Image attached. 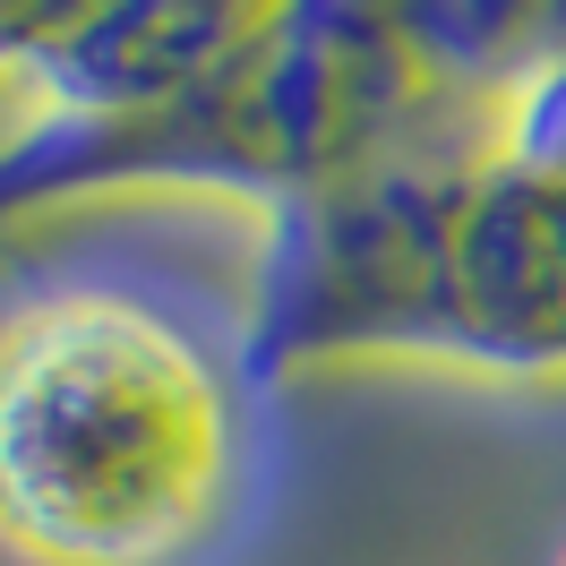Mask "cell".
I'll return each instance as SVG.
<instances>
[{
	"label": "cell",
	"mask_w": 566,
	"mask_h": 566,
	"mask_svg": "<svg viewBox=\"0 0 566 566\" xmlns=\"http://www.w3.org/2000/svg\"><path fill=\"white\" fill-rule=\"evenodd\" d=\"M455 360L566 378V189L497 138L378 155L266 214L241 369Z\"/></svg>",
	"instance_id": "1"
},
{
	"label": "cell",
	"mask_w": 566,
	"mask_h": 566,
	"mask_svg": "<svg viewBox=\"0 0 566 566\" xmlns=\"http://www.w3.org/2000/svg\"><path fill=\"white\" fill-rule=\"evenodd\" d=\"M395 52L463 120H497L566 70V0H378Z\"/></svg>",
	"instance_id": "4"
},
{
	"label": "cell",
	"mask_w": 566,
	"mask_h": 566,
	"mask_svg": "<svg viewBox=\"0 0 566 566\" xmlns=\"http://www.w3.org/2000/svg\"><path fill=\"white\" fill-rule=\"evenodd\" d=\"M241 472L232 378L180 318L52 292L0 318V541L35 566H172Z\"/></svg>",
	"instance_id": "2"
},
{
	"label": "cell",
	"mask_w": 566,
	"mask_h": 566,
	"mask_svg": "<svg viewBox=\"0 0 566 566\" xmlns=\"http://www.w3.org/2000/svg\"><path fill=\"white\" fill-rule=\"evenodd\" d=\"M292 18V0H0V86L35 120H129L189 95Z\"/></svg>",
	"instance_id": "3"
}]
</instances>
